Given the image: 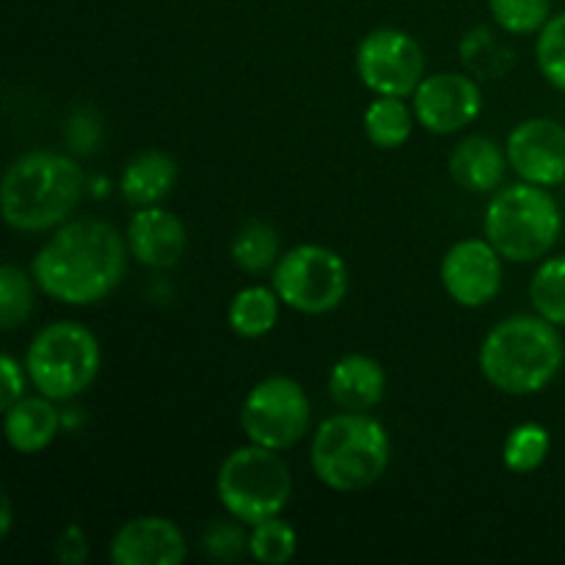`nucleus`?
<instances>
[{
  "label": "nucleus",
  "mask_w": 565,
  "mask_h": 565,
  "mask_svg": "<svg viewBox=\"0 0 565 565\" xmlns=\"http://www.w3.org/2000/svg\"><path fill=\"white\" fill-rule=\"evenodd\" d=\"M130 246L103 218H70L53 230L31 263L39 292L66 307L105 301L125 281Z\"/></svg>",
  "instance_id": "obj_1"
},
{
  "label": "nucleus",
  "mask_w": 565,
  "mask_h": 565,
  "mask_svg": "<svg viewBox=\"0 0 565 565\" xmlns=\"http://www.w3.org/2000/svg\"><path fill=\"white\" fill-rule=\"evenodd\" d=\"M86 193V171L75 154L31 149L9 163L0 185L3 221L14 232H53L72 218Z\"/></svg>",
  "instance_id": "obj_2"
},
{
  "label": "nucleus",
  "mask_w": 565,
  "mask_h": 565,
  "mask_svg": "<svg viewBox=\"0 0 565 565\" xmlns=\"http://www.w3.org/2000/svg\"><path fill=\"white\" fill-rule=\"evenodd\" d=\"M565 362L561 326L541 315H511L483 337L478 364L483 379L505 395H539Z\"/></svg>",
  "instance_id": "obj_3"
},
{
  "label": "nucleus",
  "mask_w": 565,
  "mask_h": 565,
  "mask_svg": "<svg viewBox=\"0 0 565 565\" xmlns=\"http://www.w3.org/2000/svg\"><path fill=\"white\" fill-rule=\"evenodd\" d=\"M392 461V439L370 412L326 417L312 434L309 463L326 489L353 494L379 483Z\"/></svg>",
  "instance_id": "obj_4"
},
{
  "label": "nucleus",
  "mask_w": 565,
  "mask_h": 565,
  "mask_svg": "<svg viewBox=\"0 0 565 565\" xmlns=\"http://www.w3.org/2000/svg\"><path fill=\"white\" fill-rule=\"evenodd\" d=\"M483 232L505 263H541L563 235V213L550 188L513 182L491 193Z\"/></svg>",
  "instance_id": "obj_5"
},
{
  "label": "nucleus",
  "mask_w": 565,
  "mask_h": 565,
  "mask_svg": "<svg viewBox=\"0 0 565 565\" xmlns=\"http://www.w3.org/2000/svg\"><path fill=\"white\" fill-rule=\"evenodd\" d=\"M103 367V348L77 320H55L36 331L25 351L33 390L55 403H70L92 390Z\"/></svg>",
  "instance_id": "obj_6"
},
{
  "label": "nucleus",
  "mask_w": 565,
  "mask_h": 565,
  "mask_svg": "<svg viewBox=\"0 0 565 565\" xmlns=\"http://www.w3.org/2000/svg\"><path fill=\"white\" fill-rule=\"evenodd\" d=\"M215 494L226 516L254 527L285 513L292 497V472L279 450L263 445L237 447L221 461L215 475Z\"/></svg>",
  "instance_id": "obj_7"
},
{
  "label": "nucleus",
  "mask_w": 565,
  "mask_h": 565,
  "mask_svg": "<svg viewBox=\"0 0 565 565\" xmlns=\"http://www.w3.org/2000/svg\"><path fill=\"white\" fill-rule=\"evenodd\" d=\"M274 290L292 312L329 315L348 298L351 270L334 248L301 243L287 248L276 263Z\"/></svg>",
  "instance_id": "obj_8"
},
{
  "label": "nucleus",
  "mask_w": 565,
  "mask_h": 565,
  "mask_svg": "<svg viewBox=\"0 0 565 565\" xmlns=\"http://www.w3.org/2000/svg\"><path fill=\"white\" fill-rule=\"evenodd\" d=\"M312 425L307 390L290 375H268L248 390L241 408V428L248 441L270 450H292Z\"/></svg>",
  "instance_id": "obj_9"
},
{
  "label": "nucleus",
  "mask_w": 565,
  "mask_h": 565,
  "mask_svg": "<svg viewBox=\"0 0 565 565\" xmlns=\"http://www.w3.org/2000/svg\"><path fill=\"white\" fill-rule=\"evenodd\" d=\"M356 72L375 97H414L425 81V53L401 28H375L359 42Z\"/></svg>",
  "instance_id": "obj_10"
},
{
  "label": "nucleus",
  "mask_w": 565,
  "mask_h": 565,
  "mask_svg": "<svg viewBox=\"0 0 565 565\" xmlns=\"http://www.w3.org/2000/svg\"><path fill=\"white\" fill-rule=\"evenodd\" d=\"M412 108L423 130L434 136H456L483 114V88L467 72L425 75L412 97Z\"/></svg>",
  "instance_id": "obj_11"
},
{
  "label": "nucleus",
  "mask_w": 565,
  "mask_h": 565,
  "mask_svg": "<svg viewBox=\"0 0 565 565\" xmlns=\"http://www.w3.org/2000/svg\"><path fill=\"white\" fill-rule=\"evenodd\" d=\"M441 287L463 309H480L494 301L505 279V259L489 237H467L441 257Z\"/></svg>",
  "instance_id": "obj_12"
},
{
  "label": "nucleus",
  "mask_w": 565,
  "mask_h": 565,
  "mask_svg": "<svg viewBox=\"0 0 565 565\" xmlns=\"http://www.w3.org/2000/svg\"><path fill=\"white\" fill-rule=\"evenodd\" d=\"M508 163L513 174L541 188L565 182V127L561 121L533 116L519 121L508 136Z\"/></svg>",
  "instance_id": "obj_13"
},
{
  "label": "nucleus",
  "mask_w": 565,
  "mask_h": 565,
  "mask_svg": "<svg viewBox=\"0 0 565 565\" xmlns=\"http://www.w3.org/2000/svg\"><path fill=\"white\" fill-rule=\"evenodd\" d=\"M108 557L114 565H180L188 557V541L169 516L147 513L116 530Z\"/></svg>",
  "instance_id": "obj_14"
},
{
  "label": "nucleus",
  "mask_w": 565,
  "mask_h": 565,
  "mask_svg": "<svg viewBox=\"0 0 565 565\" xmlns=\"http://www.w3.org/2000/svg\"><path fill=\"white\" fill-rule=\"evenodd\" d=\"M127 246L136 263L152 270H169L180 265L188 248V230L182 218L160 204L138 207L127 224Z\"/></svg>",
  "instance_id": "obj_15"
},
{
  "label": "nucleus",
  "mask_w": 565,
  "mask_h": 565,
  "mask_svg": "<svg viewBox=\"0 0 565 565\" xmlns=\"http://www.w3.org/2000/svg\"><path fill=\"white\" fill-rule=\"evenodd\" d=\"M386 395V373L379 359L348 353L329 373V397L342 412H373Z\"/></svg>",
  "instance_id": "obj_16"
},
{
  "label": "nucleus",
  "mask_w": 565,
  "mask_h": 565,
  "mask_svg": "<svg viewBox=\"0 0 565 565\" xmlns=\"http://www.w3.org/2000/svg\"><path fill=\"white\" fill-rule=\"evenodd\" d=\"M508 149L489 136H467L450 154V177L469 193H494L508 174Z\"/></svg>",
  "instance_id": "obj_17"
},
{
  "label": "nucleus",
  "mask_w": 565,
  "mask_h": 565,
  "mask_svg": "<svg viewBox=\"0 0 565 565\" xmlns=\"http://www.w3.org/2000/svg\"><path fill=\"white\" fill-rule=\"evenodd\" d=\"M61 412L55 408V401L44 395L20 397L11 408L3 412V436L9 441L11 450L22 452V456H36V452L47 450L58 436Z\"/></svg>",
  "instance_id": "obj_18"
},
{
  "label": "nucleus",
  "mask_w": 565,
  "mask_h": 565,
  "mask_svg": "<svg viewBox=\"0 0 565 565\" xmlns=\"http://www.w3.org/2000/svg\"><path fill=\"white\" fill-rule=\"evenodd\" d=\"M177 180H180L177 160L160 149H147L127 160L119 177V191L130 207H152L171 196Z\"/></svg>",
  "instance_id": "obj_19"
},
{
  "label": "nucleus",
  "mask_w": 565,
  "mask_h": 565,
  "mask_svg": "<svg viewBox=\"0 0 565 565\" xmlns=\"http://www.w3.org/2000/svg\"><path fill=\"white\" fill-rule=\"evenodd\" d=\"M281 307L285 303H281L274 285H252L235 292V298L230 301V309H226V320H230V329L241 340H259V337L270 334L276 329Z\"/></svg>",
  "instance_id": "obj_20"
},
{
  "label": "nucleus",
  "mask_w": 565,
  "mask_h": 565,
  "mask_svg": "<svg viewBox=\"0 0 565 565\" xmlns=\"http://www.w3.org/2000/svg\"><path fill=\"white\" fill-rule=\"evenodd\" d=\"M230 257L243 274H265V270H274L276 263L281 257V237L276 232V226H270L268 221L252 218L235 232L230 243Z\"/></svg>",
  "instance_id": "obj_21"
},
{
  "label": "nucleus",
  "mask_w": 565,
  "mask_h": 565,
  "mask_svg": "<svg viewBox=\"0 0 565 565\" xmlns=\"http://www.w3.org/2000/svg\"><path fill=\"white\" fill-rule=\"evenodd\" d=\"M417 114L406 97H375L364 110V136L379 149H401L412 138Z\"/></svg>",
  "instance_id": "obj_22"
},
{
  "label": "nucleus",
  "mask_w": 565,
  "mask_h": 565,
  "mask_svg": "<svg viewBox=\"0 0 565 565\" xmlns=\"http://www.w3.org/2000/svg\"><path fill=\"white\" fill-rule=\"evenodd\" d=\"M461 61L478 81H500L516 64V53L491 28L478 25L461 39Z\"/></svg>",
  "instance_id": "obj_23"
},
{
  "label": "nucleus",
  "mask_w": 565,
  "mask_h": 565,
  "mask_svg": "<svg viewBox=\"0 0 565 565\" xmlns=\"http://www.w3.org/2000/svg\"><path fill=\"white\" fill-rule=\"evenodd\" d=\"M36 281L14 263H6L0 268V329L6 334L28 323L36 307Z\"/></svg>",
  "instance_id": "obj_24"
},
{
  "label": "nucleus",
  "mask_w": 565,
  "mask_h": 565,
  "mask_svg": "<svg viewBox=\"0 0 565 565\" xmlns=\"http://www.w3.org/2000/svg\"><path fill=\"white\" fill-rule=\"evenodd\" d=\"M530 303L535 315L546 318L550 323L565 326V254L541 259L530 279Z\"/></svg>",
  "instance_id": "obj_25"
},
{
  "label": "nucleus",
  "mask_w": 565,
  "mask_h": 565,
  "mask_svg": "<svg viewBox=\"0 0 565 565\" xmlns=\"http://www.w3.org/2000/svg\"><path fill=\"white\" fill-rule=\"evenodd\" d=\"M552 450L550 430L541 423H522L508 434L502 445V463L513 475H530L544 467L546 456Z\"/></svg>",
  "instance_id": "obj_26"
},
{
  "label": "nucleus",
  "mask_w": 565,
  "mask_h": 565,
  "mask_svg": "<svg viewBox=\"0 0 565 565\" xmlns=\"http://www.w3.org/2000/svg\"><path fill=\"white\" fill-rule=\"evenodd\" d=\"M298 533L287 519L270 516L248 527V557L263 565H285L296 557Z\"/></svg>",
  "instance_id": "obj_27"
},
{
  "label": "nucleus",
  "mask_w": 565,
  "mask_h": 565,
  "mask_svg": "<svg viewBox=\"0 0 565 565\" xmlns=\"http://www.w3.org/2000/svg\"><path fill=\"white\" fill-rule=\"evenodd\" d=\"M497 28L511 36L539 33L552 17V0H489Z\"/></svg>",
  "instance_id": "obj_28"
},
{
  "label": "nucleus",
  "mask_w": 565,
  "mask_h": 565,
  "mask_svg": "<svg viewBox=\"0 0 565 565\" xmlns=\"http://www.w3.org/2000/svg\"><path fill=\"white\" fill-rule=\"evenodd\" d=\"M535 64L550 86L565 92V11L546 20L535 42Z\"/></svg>",
  "instance_id": "obj_29"
},
{
  "label": "nucleus",
  "mask_w": 565,
  "mask_h": 565,
  "mask_svg": "<svg viewBox=\"0 0 565 565\" xmlns=\"http://www.w3.org/2000/svg\"><path fill=\"white\" fill-rule=\"evenodd\" d=\"M248 524L237 522L235 516L230 519H213V522L204 527L202 535V550L210 561L218 563H232L241 561L243 555H248Z\"/></svg>",
  "instance_id": "obj_30"
},
{
  "label": "nucleus",
  "mask_w": 565,
  "mask_h": 565,
  "mask_svg": "<svg viewBox=\"0 0 565 565\" xmlns=\"http://www.w3.org/2000/svg\"><path fill=\"white\" fill-rule=\"evenodd\" d=\"M105 138V119L92 105H75L64 119V141L72 154H97Z\"/></svg>",
  "instance_id": "obj_31"
},
{
  "label": "nucleus",
  "mask_w": 565,
  "mask_h": 565,
  "mask_svg": "<svg viewBox=\"0 0 565 565\" xmlns=\"http://www.w3.org/2000/svg\"><path fill=\"white\" fill-rule=\"evenodd\" d=\"M28 370L25 362H17L11 353L0 356V408H11L20 397H25V384H28Z\"/></svg>",
  "instance_id": "obj_32"
},
{
  "label": "nucleus",
  "mask_w": 565,
  "mask_h": 565,
  "mask_svg": "<svg viewBox=\"0 0 565 565\" xmlns=\"http://www.w3.org/2000/svg\"><path fill=\"white\" fill-rule=\"evenodd\" d=\"M92 555L88 535L81 524H66L55 539V561L61 565H83Z\"/></svg>",
  "instance_id": "obj_33"
},
{
  "label": "nucleus",
  "mask_w": 565,
  "mask_h": 565,
  "mask_svg": "<svg viewBox=\"0 0 565 565\" xmlns=\"http://www.w3.org/2000/svg\"><path fill=\"white\" fill-rule=\"evenodd\" d=\"M11 527H14V502L9 494L0 497V539H9Z\"/></svg>",
  "instance_id": "obj_34"
}]
</instances>
